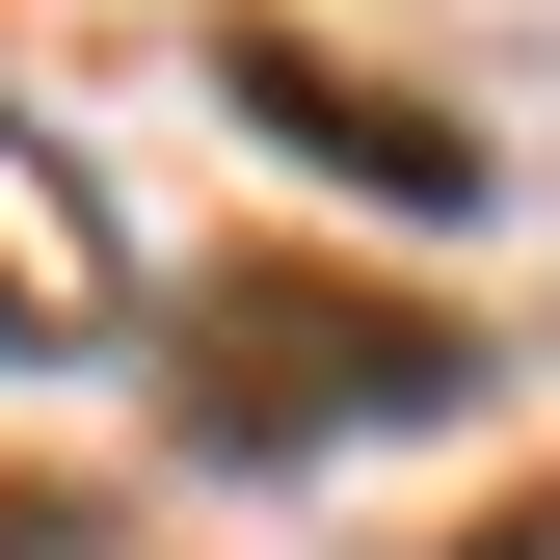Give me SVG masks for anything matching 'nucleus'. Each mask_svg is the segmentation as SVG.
I'll use <instances>...</instances> for the list:
<instances>
[{"mask_svg":"<svg viewBox=\"0 0 560 560\" xmlns=\"http://www.w3.org/2000/svg\"><path fill=\"white\" fill-rule=\"evenodd\" d=\"M81 560H107V534H81Z\"/></svg>","mask_w":560,"mask_h":560,"instance_id":"20e7f679","label":"nucleus"},{"mask_svg":"<svg viewBox=\"0 0 560 560\" xmlns=\"http://www.w3.org/2000/svg\"><path fill=\"white\" fill-rule=\"evenodd\" d=\"M187 428L214 454H347V428H454L480 400V320H400V294H320V267H241L187 294Z\"/></svg>","mask_w":560,"mask_h":560,"instance_id":"f257e3e1","label":"nucleus"},{"mask_svg":"<svg viewBox=\"0 0 560 560\" xmlns=\"http://www.w3.org/2000/svg\"><path fill=\"white\" fill-rule=\"evenodd\" d=\"M241 107L294 133V161H347L374 214H480V133H454V107H400V81H347V54H241Z\"/></svg>","mask_w":560,"mask_h":560,"instance_id":"f03ea898","label":"nucleus"},{"mask_svg":"<svg viewBox=\"0 0 560 560\" xmlns=\"http://www.w3.org/2000/svg\"><path fill=\"white\" fill-rule=\"evenodd\" d=\"M480 560H560V534H480Z\"/></svg>","mask_w":560,"mask_h":560,"instance_id":"7ed1b4c3","label":"nucleus"}]
</instances>
